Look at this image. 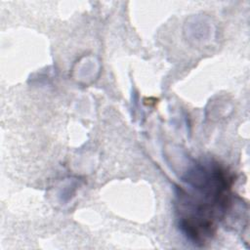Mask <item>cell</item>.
Masks as SVG:
<instances>
[{
	"instance_id": "6da1fadb",
	"label": "cell",
	"mask_w": 250,
	"mask_h": 250,
	"mask_svg": "<svg viewBox=\"0 0 250 250\" xmlns=\"http://www.w3.org/2000/svg\"><path fill=\"white\" fill-rule=\"evenodd\" d=\"M179 188V227L193 243H203L214 233L215 222L227 208L230 177L219 164L195 163Z\"/></svg>"
}]
</instances>
